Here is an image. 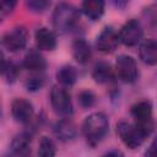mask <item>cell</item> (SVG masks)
Instances as JSON below:
<instances>
[{
    "mask_svg": "<svg viewBox=\"0 0 157 157\" xmlns=\"http://www.w3.org/2000/svg\"><path fill=\"white\" fill-rule=\"evenodd\" d=\"M71 53H72L74 59L78 64H86V63H88L90 59H91V56H92L91 45L83 38H77V39H75L72 42Z\"/></svg>",
    "mask_w": 157,
    "mask_h": 157,
    "instance_id": "cell-13",
    "label": "cell"
},
{
    "mask_svg": "<svg viewBox=\"0 0 157 157\" xmlns=\"http://www.w3.org/2000/svg\"><path fill=\"white\" fill-rule=\"evenodd\" d=\"M56 153V147L53 140L48 136H43L38 145V157H54Z\"/></svg>",
    "mask_w": 157,
    "mask_h": 157,
    "instance_id": "cell-20",
    "label": "cell"
},
{
    "mask_svg": "<svg viewBox=\"0 0 157 157\" xmlns=\"http://www.w3.org/2000/svg\"><path fill=\"white\" fill-rule=\"evenodd\" d=\"M56 80L61 86L70 87L77 80V71L71 65H63L56 71Z\"/></svg>",
    "mask_w": 157,
    "mask_h": 157,
    "instance_id": "cell-18",
    "label": "cell"
},
{
    "mask_svg": "<svg viewBox=\"0 0 157 157\" xmlns=\"http://www.w3.org/2000/svg\"><path fill=\"white\" fill-rule=\"evenodd\" d=\"M29 142H31V135L28 132H21L13 137L11 142V150L13 153L26 157L28 155Z\"/></svg>",
    "mask_w": 157,
    "mask_h": 157,
    "instance_id": "cell-19",
    "label": "cell"
},
{
    "mask_svg": "<svg viewBox=\"0 0 157 157\" xmlns=\"http://www.w3.org/2000/svg\"><path fill=\"white\" fill-rule=\"evenodd\" d=\"M102 157H123V155H121L119 151L113 150V151H108V152H105L104 155H102Z\"/></svg>",
    "mask_w": 157,
    "mask_h": 157,
    "instance_id": "cell-27",
    "label": "cell"
},
{
    "mask_svg": "<svg viewBox=\"0 0 157 157\" xmlns=\"http://www.w3.org/2000/svg\"><path fill=\"white\" fill-rule=\"evenodd\" d=\"M34 42L38 50H53L56 47V37L47 27H39L34 32Z\"/></svg>",
    "mask_w": 157,
    "mask_h": 157,
    "instance_id": "cell-11",
    "label": "cell"
},
{
    "mask_svg": "<svg viewBox=\"0 0 157 157\" xmlns=\"http://www.w3.org/2000/svg\"><path fill=\"white\" fill-rule=\"evenodd\" d=\"M50 104H52V108L54 109V112L63 118H70L74 113L71 96L64 86H53L52 87Z\"/></svg>",
    "mask_w": 157,
    "mask_h": 157,
    "instance_id": "cell-4",
    "label": "cell"
},
{
    "mask_svg": "<svg viewBox=\"0 0 157 157\" xmlns=\"http://www.w3.org/2000/svg\"><path fill=\"white\" fill-rule=\"evenodd\" d=\"M77 101L82 108H91L96 103V94L90 90H83L78 93Z\"/></svg>",
    "mask_w": 157,
    "mask_h": 157,
    "instance_id": "cell-23",
    "label": "cell"
},
{
    "mask_svg": "<svg viewBox=\"0 0 157 157\" xmlns=\"http://www.w3.org/2000/svg\"><path fill=\"white\" fill-rule=\"evenodd\" d=\"M26 5L33 12H43L50 6V2L47 0H29L26 2Z\"/></svg>",
    "mask_w": 157,
    "mask_h": 157,
    "instance_id": "cell-24",
    "label": "cell"
},
{
    "mask_svg": "<svg viewBox=\"0 0 157 157\" xmlns=\"http://www.w3.org/2000/svg\"><path fill=\"white\" fill-rule=\"evenodd\" d=\"M109 130V121L105 114L96 112L90 114L82 123V132L91 146L98 145Z\"/></svg>",
    "mask_w": 157,
    "mask_h": 157,
    "instance_id": "cell-2",
    "label": "cell"
},
{
    "mask_svg": "<svg viewBox=\"0 0 157 157\" xmlns=\"http://www.w3.org/2000/svg\"><path fill=\"white\" fill-rule=\"evenodd\" d=\"M130 114L135 120V124L147 129L152 132L153 121H152V104L147 99H142L131 105Z\"/></svg>",
    "mask_w": 157,
    "mask_h": 157,
    "instance_id": "cell-7",
    "label": "cell"
},
{
    "mask_svg": "<svg viewBox=\"0 0 157 157\" xmlns=\"http://www.w3.org/2000/svg\"><path fill=\"white\" fill-rule=\"evenodd\" d=\"M144 157H157V137L146 148V151L144 153Z\"/></svg>",
    "mask_w": 157,
    "mask_h": 157,
    "instance_id": "cell-26",
    "label": "cell"
},
{
    "mask_svg": "<svg viewBox=\"0 0 157 157\" xmlns=\"http://www.w3.org/2000/svg\"><path fill=\"white\" fill-rule=\"evenodd\" d=\"M81 11L91 21L99 20L104 13V2L102 0H87L81 4Z\"/></svg>",
    "mask_w": 157,
    "mask_h": 157,
    "instance_id": "cell-17",
    "label": "cell"
},
{
    "mask_svg": "<svg viewBox=\"0 0 157 157\" xmlns=\"http://www.w3.org/2000/svg\"><path fill=\"white\" fill-rule=\"evenodd\" d=\"M139 56L142 63L146 65H156L157 64V39H146L140 44Z\"/></svg>",
    "mask_w": 157,
    "mask_h": 157,
    "instance_id": "cell-15",
    "label": "cell"
},
{
    "mask_svg": "<svg viewBox=\"0 0 157 157\" xmlns=\"http://www.w3.org/2000/svg\"><path fill=\"white\" fill-rule=\"evenodd\" d=\"M114 70L112 69L110 64L101 61L98 64H96V66L93 67L92 71V77L97 83L104 85V83H109L114 80Z\"/></svg>",
    "mask_w": 157,
    "mask_h": 157,
    "instance_id": "cell-16",
    "label": "cell"
},
{
    "mask_svg": "<svg viewBox=\"0 0 157 157\" xmlns=\"http://www.w3.org/2000/svg\"><path fill=\"white\" fill-rule=\"evenodd\" d=\"M120 43L119 33L110 26L104 27L96 38V48L102 53H113Z\"/></svg>",
    "mask_w": 157,
    "mask_h": 157,
    "instance_id": "cell-9",
    "label": "cell"
},
{
    "mask_svg": "<svg viewBox=\"0 0 157 157\" xmlns=\"http://www.w3.org/2000/svg\"><path fill=\"white\" fill-rule=\"evenodd\" d=\"M1 74L4 76V78L6 80V82L12 83L15 82V80L17 78V74H18V69L17 66L10 61L6 60L5 58H2V66H1Z\"/></svg>",
    "mask_w": 157,
    "mask_h": 157,
    "instance_id": "cell-21",
    "label": "cell"
},
{
    "mask_svg": "<svg viewBox=\"0 0 157 157\" xmlns=\"http://www.w3.org/2000/svg\"><path fill=\"white\" fill-rule=\"evenodd\" d=\"M115 74L125 83L135 82L139 77V67L136 60L130 55H119L115 61Z\"/></svg>",
    "mask_w": 157,
    "mask_h": 157,
    "instance_id": "cell-5",
    "label": "cell"
},
{
    "mask_svg": "<svg viewBox=\"0 0 157 157\" xmlns=\"http://www.w3.org/2000/svg\"><path fill=\"white\" fill-rule=\"evenodd\" d=\"M34 114L33 105L25 98H15L11 103V115L17 123L26 124L31 121Z\"/></svg>",
    "mask_w": 157,
    "mask_h": 157,
    "instance_id": "cell-10",
    "label": "cell"
},
{
    "mask_svg": "<svg viewBox=\"0 0 157 157\" xmlns=\"http://www.w3.org/2000/svg\"><path fill=\"white\" fill-rule=\"evenodd\" d=\"M53 27L59 33H67L78 25L80 10L69 2H59L53 11Z\"/></svg>",
    "mask_w": 157,
    "mask_h": 157,
    "instance_id": "cell-1",
    "label": "cell"
},
{
    "mask_svg": "<svg viewBox=\"0 0 157 157\" xmlns=\"http://www.w3.org/2000/svg\"><path fill=\"white\" fill-rule=\"evenodd\" d=\"M22 66L29 71L33 72H40L45 69L47 66V61L44 59V56L39 53V50L36 49H31L27 52V54L23 58L22 61Z\"/></svg>",
    "mask_w": 157,
    "mask_h": 157,
    "instance_id": "cell-14",
    "label": "cell"
},
{
    "mask_svg": "<svg viewBox=\"0 0 157 157\" xmlns=\"http://www.w3.org/2000/svg\"><path fill=\"white\" fill-rule=\"evenodd\" d=\"M44 82H45V80H44V76H43V75L34 74V75H32L31 77L26 78V81H25V87H26L28 91H31V92H36V91L40 90V88L44 86Z\"/></svg>",
    "mask_w": 157,
    "mask_h": 157,
    "instance_id": "cell-22",
    "label": "cell"
},
{
    "mask_svg": "<svg viewBox=\"0 0 157 157\" xmlns=\"http://www.w3.org/2000/svg\"><path fill=\"white\" fill-rule=\"evenodd\" d=\"M28 42V33L25 27L18 26L4 33L1 38L2 47L9 52H20L26 48Z\"/></svg>",
    "mask_w": 157,
    "mask_h": 157,
    "instance_id": "cell-6",
    "label": "cell"
},
{
    "mask_svg": "<svg viewBox=\"0 0 157 157\" xmlns=\"http://www.w3.org/2000/svg\"><path fill=\"white\" fill-rule=\"evenodd\" d=\"M5 157H7V156H5Z\"/></svg>",
    "mask_w": 157,
    "mask_h": 157,
    "instance_id": "cell-28",
    "label": "cell"
},
{
    "mask_svg": "<svg viewBox=\"0 0 157 157\" xmlns=\"http://www.w3.org/2000/svg\"><path fill=\"white\" fill-rule=\"evenodd\" d=\"M144 31L140 21L136 18H130L128 20L121 28L119 29V39L120 43H123L126 47H134L136 45L141 38H142Z\"/></svg>",
    "mask_w": 157,
    "mask_h": 157,
    "instance_id": "cell-8",
    "label": "cell"
},
{
    "mask_svg": "<svg viewBox=\"0 0 157 157\" xmlns=\"http://www.w3.org/2000/svg\"><path fill=\"white\" fill-rule=\"evenodd\" d=\"M54 132L60 141L67 142L76 137L77 129L75 123L70 118H61L59 121H56L54 126Z\"/></svg>",
    "mask_w": 157,
    "mask_h": 157,
    "instance_id": "cell-12",
    "label": "cell"
},
{
    "mask_svg": "<svg viewBox=\"0 0 157 157\" xmlns=\"http://www.w3.org/2000/svg\"><path fill=\"white\" fill-rule=\"evenodd\" d=\"M117 134L119 135L120 140L124 142L126 147L134 150L140 147L145 142V140L151 134V131L136 124H130L128 121H119L117 124Z\"/></svg>",
    "mask_w": 157,
    "mask_h": 157,
    "instance_id": "cell-3",
    "label": "cell"
},
{
    "mask_svg": "<svg viewBox=\"0 0 157 157\" xmlns=\"http://www.w3.org/2000/svg\"><path fill=\"white\" fill-rule=\"evenodd\" d=\"M16 5V1H10V0H6V1H2L1 2V6H0V13H1V17L11 13L13 11V7Z\"/></svg>",
    "mask_w": 157,
    "mask_h": 157,
    "instance_id": "cell-25",
    "label": "cell"
}]
</instances>
